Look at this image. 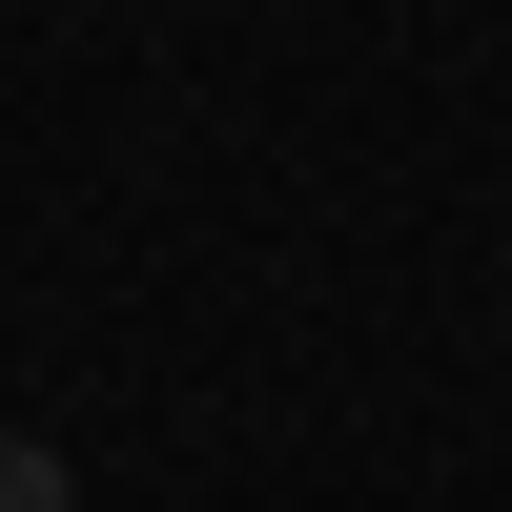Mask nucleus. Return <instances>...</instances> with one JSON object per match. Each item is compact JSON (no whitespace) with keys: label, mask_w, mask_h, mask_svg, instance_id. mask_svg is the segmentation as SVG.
<instances>
[{"label":"nucleus","mask_w":512,"mask_h":512,"mask_svg":"<svg viewBox=\"0 0 512 512\" xmlns=\"http://www.w3.org/2000/svg\"><path fill=\"white\" fill-rule=\"evenodd\" d=\"M0 512H62V472H41V451H21V431H0Z\"/></svg>","instance_id":"f257e3e1"}]
</instances>
